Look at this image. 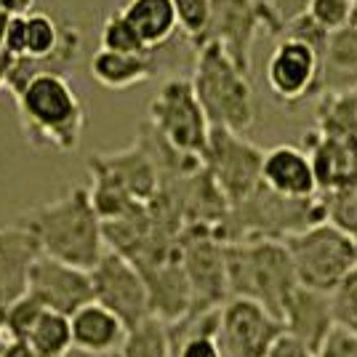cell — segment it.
I'll return each mask as SVG.
<instances>
[{
  "label": "cell",
  "instance_id": "8d00e7d4",
  "mask_svg": "<svg viewBox=\"0 0 357 357\" xmlns=\"http://www.w3.org/2000/svg\"><path fill=\"white\" fill-rule=\"evenodd\" d=\"M0 357H43V355L30 342H24V339H8V344L3 347Z\"/></svg>",
  "mask_w": 357,
  "mask_h": 357
},
{
  "label": "cell",
  "instance_id": "5b68a950",
  "mask_svg": "<svg viewBox=\"0 0 357 357\" xmlns=\"http://www.w3.org/2000/svg\"><path fill=\"white\" fill-rule=\"evenodd\" d=\"M326 219L320 195L312 197H285L259 184L248 197L229 206L224 222L216 227V235L224 243L238 240H283Z\"/></svg>",
  "mask_w": 357,
  "mask_h": 357
},
{
  "label": "cell",
  "instance_id": "d4e9b609",
  "mask_svg": "<svg viewBox=\"0 0 357 357\" xmlns=\"http://www.w3.org/2000/svg\"><path fill=\"white\" fill-rule=\"evenodd\" d=\"M24 342H30L43 357H64L73 349V333H70V317L40 307L30 323Z\"/></svg>",
  "mask_w": 357,
  "mask_h": 357
},
{
  "label": "cell",
  "instance_id": "836d02e7",
  "mask_svg": "<svg viewBox=\"0 0 357 357\" xmlns=\"http://www.w3.org/2000/svg\"><path fill=\"white\" fill-rule=\"evenodd\" d=\"M317 357H357V333L333 326L323 344L317 347Z\"/></svg>",
  "mask_w": 357,
  "mask_h": 357
},
{
  "label": "cell",
  "instance_id": "6da1fadb",
  "mask_svg": "<svg viewBox=\"0 0 357 357\" xmlns=\"http://www.w3.org/2000/svg\"><path fill=\"white\" fill-rule=\"evenodd\" d=\"M16 224L35 235L40 253L73 267L91 269L107 251L102 222L86 187H73L56 200L32 206L19 213Z\"/></svg>",
  "mask_w": 357,
  "mask_h": 357
},
{
  "label": "cell",
  "instance_id": "e0dca14e",
  "mask_svg": "<svg viewBox=\"0 0 357 357\" xmlns=\"http://www.w3.org/2000/svg\"><path fill=\"white\" fill-rule=\"evenodd\" d=\"M261 184L285 197H312L317 195V181L304 147L278 144L261 158Z\"/></svg>",
  "mask_w": 357,
  "mask_h": 357
},
{
  "label": "cell",
  "instance_id": "d590c367",
  "mask_svg": "<svg viewBox=\"0 0 357 357\" xmlns=\"http://www.w3.org/2000/svg\"><path fill=\"white\" fill-rule=\"evenodd\" d=\"M24 16H11V19H8V24H6V35H3V51H6V54H11L14 59H22V56H24V51H27Z\"/></svg>",
  "mask_w": 357,
  "mask_h": 357
},
{
  "label": "cell",
  "instance_id": "4fadbf2b",
  "mask_svg": "<svg viewBox=\"0 0 357 357\" xmlns=\"http://www.w3.org/2000/svg\"><path fill=\"white\" fill-rule=\"evenodd\" d=\"M27 296H32L38 304L61 314H70L93 298L91 291L89 269L64 264L59 259H51L45 253H38L27 272Z\"/></svg>",
  "mask_w": 357,
  "mask_h": 357
},
{
  "label": "cell",
  "instance_id": "52a82bcc",
  "mask_svg": "<svg viewBox=\"0 0 357 357\" xmlns=\"http://www.w3.org/2000/svg\"><path fill=\"white\" fill-rule=\"evenodd\" d=\"M147 123L174 149L203 158L211 123L197 102L190 77H168L147 107Z\"/></svg>",
  "mask_w": 357,
  "mask_h": 357
},
{
  "label": "cell",
  "instance_id": "d6a6232c",
  "mask_svg": "<svg viewBox=\"0 0 357 357\" xmlns=\"http://www.w3.org/2000/svg\"><path fill=\"white\" fill-rule=\"evenodd\" d=\"M310 0H269L267 6V19H269V32L280 35V32L298 16L307 14Z\"/></svg>",
  "mask_w": 357,
  "mask_h": 357
},
{
  "label": "cell",
  "instance_id": "9c48e42d",
  "mask_svg": "<svg viewBox=\"0 0 357 357\" xmlns=\"http://www.w3.org/2000/svg\"><path fill=\"white\" fill-rule=\"evenodd\" d=\"M261 158L264 149L248 142L245 134L211 126L203 163L229 206L248 197L261 184Z\"/></svg>",
  "mask_w": 357,
  "mask_h": 357
},
{
  "label": "cell",
  "instance_id": "30bf717a",
  "mask_svg": "<svg viewBox=\"0 0 357 357\" xmlns=\"http://www.w3.org/2000/svg\"><path fill=\"white\" fill-rule=\"evenodd\" d=\"M93 301L112 310L126 328L139 326L149 317V294L142 272L123 253L107 248L102 259L89 269Z\"/></svg>",
  "mask_w": 357,
  "mask_h": 357
},
{
  "label": "cell",
  "instance_id": "60d3db41",
  "mask_svg": "<svg viewBox=\"0 0 357 357\" xmlns=\"http://www.w3.org/2000/svg\"><path fill=\"white\" fill-rule=\"evenodd\" d=\"M6 344H8V336H6V331L0 328V352H3V347H6Z\"/></svg>",
  "mask_w": 357,
  "mask_h": 357
},
{
  "label": "cell",
  "instance_id": "83f0119b",
  "mask_svg": "<svg viewBox=\"0 0 357 357\" xmlns=\"http://www.w3.org/2000/svg\"><path fill=\"white\" fill-rule=\"evenodd\" d=\"M326 208V222L336 224L347 235L357 240V190L355 187H342L331 192H317Z\"/></svg>",
  "mask_w": 357,
  "mask_h": 357
},
{
  "label": "cell",
  "instance_id": "5bb4252c",
  "mask_svg": "<svg viewBox=\"0 0 357 357\" xmlns=\"http://www.w3.org/2000/svg\"><path fill=\"white\" fill-rule=\"evenodd\" d=\"M320 54L310 43L283 35L267 59V86L272 96L283 105H296L314 96L317 89Z\"/></svg>",
  "mask_w": 357,
  "mask_h": 357
},
{
  "label": "cell",
  "instance_id": "4dcf8cb0",
  "mask_svg": "<svg viewBox=\"0 0 357 357\" xmlns=\"http://www.w3.org/2000/svg\"><path fill=\"white\" fill-rule=\"evenodd\" d=\"M174 11H176L178 30L184 32V38L197 48L203 40V32L208 24L211 0H171Z\"/></svg>",
  "mask_w": 357,
  "mask_h": 357
},
{
  "label": "cell",
  "instance_id": "ffe728a7",
  "mask_svg": "<svg viewBox=\"0 0 357 357\" xmlns=\"http://www.w3.org/2000/svg\"><path fill=\"white\" fill-rule=\"evenodd\" d=\"M280 320L288 333H294L307 347H312L314 352L328 336V331L336 326L328 294L317 288H307V285H296L291 291V296L285 298Z\"/></svg>",
  "mask_w": 357,
  "mask_h": 357
},
{
  "label": "cell",
  "instance_id": "3957f363",
  "mask_svg": "<svg viewBox=\"0 0 357 357\" xmlns=\"http://www.w3.org/2000/svg\"><path fill=\"white\" fill-rule=\"evenodd\" d=\"M224 264L229 296L253 298L278 320L283 317L285 298L298 285L283 240L256 238L224 243Z\"/></svg>",
  "mask_w": 357,
  "mask_h": 357
},
{
  "label": "cell",
  "instance_id": "e575fe53",
  "mask_svg": "<svg viewBox=\"0 0 357 357\" xmlns=\"http://www.w3.org/2000/svg\"><path fill=\"white\" fill-rule=\"evenodd\" d=\"M264 357H317V352H314L312 347H307L301 339H296L294 333L283 331V333H278L275 342L269 344Z\"/></svg>",
  "mask_w": 357,
  "mask_h": 357
},
{
  "label": "cell",
  "instance_id": "7a4b0ae2",
  "mask_svg": "<svg viewBox=\"0 0 357 357\" xmlns=\"http://www.w3.org/2000/svg\"><path fill=\"white\" fill-rule=\"evenodd\" d=\"M22 134L32 147L75 152L86 128V107L70 77L38 73L14 93Z\"/></svg>",
  "mask_w": 357,
  "mask_h": 357
},
{
  "label": "cell",
  "instance_id": "277c9868",
  "mask_svg": "<svg viewBox=\"0 0 357 357\" xmlns=\"http://www.w3.org/2000/svg\"><path fill=\"white\" fill-rule=\"evenodd\" d=\"M192 89L211 126L245 134L256 123V96H253L251 73L240 70L227 56L222 45H197Z\"/></svg>",
  "mask_w": 357,
  "mask_h": 357
},
{
  "label": "cell",
  "instance_id": "cb8c5ba5",
  "mask_svg": "<svg viewBox=\"0 0 357 357\" xmlns=\"http://www.w3.org/2000/svg\"><path fill=\"white\" fill-rule=\"evenodd\" d=\"M314 131L336 139H357V91L317 96Z\"/></svg>",
  "mask_w": 357,
  "mask_h": 357
},
{
  "label": "cell",
  "instance_id": "8992f818",
  "mask_svg": "<svg viewBox=\"0 0 357 357\" xmlns=\"http://www.w3.org/2000/svg\"><path fill=\"white\" fill-rule=\"evenodd\" d=\"M294 261L298 285L331 291L349 269L357 267V240L331 222H317L283 238Z\"/></svg>",
  "mask_w": 357,
  "mask_h": 357
},
{
  "label": "cell",
  "instance_id": "4316f807",
  "mask_svg": "<svg viewBox=\"0 0 357 357\" xmlns=\"http://www.w3.org/2000/svg\"><path fill=\"white\" fill-rule=\"evenodd\" d=\"M24 30H27V51L22 59H45L48 54L56 51L64 24H59L51 14L30 11L24 16Z\"/></svg>",
  "mask_w": 357,
  "mask_h": 357
},
{
  "label": "cell",
  "instance_id": "603a6c76",
  "mask_svg": "<svg viewBox=\"0 0 357 357\" xmlns=\"http://www.w3.org/2000/svg\"><path fill=\"white\" fill-rule=\"evenodd\" d=\"M120 14L131 22L147 51L163 48L178 30L176 11L171 0H126Z\"/></svg>",
  "mask_w": 357,
  "mask_h": 357
},
{
  "label": "cell",
  "instance_id": "9a60e30c",
  "mask_svg": "<svg viewBox=\"0 0 357 357\" xmlns=\"http://www.w3.org/2000/svg\"><path fill=\"white\" fill-rule=\"evenodd\" d=\"M89 165L99 168V171H105L107 176L115 178L136 203H147L149 197L158 192V184H160L158 165H155L152 155L139 139L131 147L118 149V152H96V155H91Z\"/></svg>",
  "mask_w": 357,
  "mask_h": 357
},
{
  "label": "cell",
  "instance_id": "1f68e13d",
  "mask_svg": "<svg viewBox=\"0 0 357 357\" xmlns=\"http://www.w3.org/2000/svg\"><path fill=\"white\" fill-rule=\"evenodd\" d=\"M352 11H355V0H310V8H307V14L328 32L349 24Z\"/></svg>",
  "mask_w": 357,
  "mask_h": 357
},
{
  "label": "cell",
  "instance_id": "484cf974",
  "mask_svg": "<svg viewBox=\"0 0 357 357\" xmlns=\"http://www.w3.org/2000/svg\"><path fill=\"white\" fill-rule=\"evenodd\" d=\"M120 357H171L168 326L160 317L149 314L139 326L128 328L126 339L118 349Z\"/></svg>",
  "mask_w": 357,
  "mask_h": 357
},
{
  "label": "cell",
  "instance_id": "2e32d148",
  "mask_svg": "<svg viewBox=\"0 0 357 357\" xmlns=\"http://www.w3.org/2000/svg\"><path fill=\"white\" fill-rule=\"evenodd\" d=\"M149 294V314L163 323H174L192 310V288L181 267V256H171L160 264L139 269Z\"/></svg>",
  "mask_w": 357,
  "mask_h": 357
},
{
  "label": "cell",
  "instance_id": "f35d334b",
  "mask_svg": "<svg viewBox=\"0 0 357 357\" xmlns=\"http://www.w3.org/2000/svg\"><path fill=\"white\" fill-rule=\"evenodd\" d=\"M11 67H14V56H11V54H6V51L0 48V91L6 89V83H8V73H11Z\"/></svg>",
  "mask_w": 357,
  "mask_h": 357
},
{
  "label": "cell",
  "instance_id": "ab89813d",
  "mask_svg": "<svg viewBox=\"0 0 357 357\" xmlns=\"http://www.w3.org/2000/svg\"><path fill=\"white\" fill-rule=\"evenodd\" d=\"M8 19H11V16L0 8V48H3V35H6V24H8Z\"/></svg>",
  "mask_w": 357,
  "mask_h": 357
},
{
  "label": "cell",
  "instance_id": "7402d4cb",
  "mask_svg": "<svg viewBox=\"0 0 357 357\" xmlns=\"http://www.w3.org/2000/svg\"><path fill=\"white\" fill-rule=\"evenodd\" d=\"M91 77L109 91H128L134 86L147 83L152 75L158 73L155 64V51H144V54H126V51H109V48H99L91 56Z\"/></svg>",
  "mask_w": 357,
  "mask_h": 357
},
{
  "label": "cell",
  "instance_id": "d6986e66",
  "mask_svg": "<svg viewBox=\"0 0 357 357\" xmlns=\"http://www.w3.org/2000/svg\"><path fill=\"white\" fill-rule=\"evenodd\" d=\"M40 245L30 229L11 224L0 229V312L27 291V272Z\"/></svg>",
  "mask_w": 357,
  "mask_h": 357
},
{
  "label": "cell",
  "instance_id": "f1b7e54d",
  "mask_svg": "<svg viewBox=\"0 0 357 357\" xmlns=\"http://www.w3.org/2000/svg\"><path fill=\"white\" fill-rule=\"evenodd\" d=\"M328 298H331L333 323L357 333V267L349 269L342 280L328 291Z\"/></svg>",
  "mask_w": 357,
  "mask_h": 357
},
{
  "label": "cell",
  "instance_id": "7c38bea8",
  "mask_svg": "<svg viewBox=\"0 0 357 357\" xmlns=\"http://www.w3.org/2000/svg\"><path fill=\"white\" fill-rule=\"evenodd\" d=\"M283 331V320H278L253 298L229 296L222 304L219 344L224 357H264L269 344Z\"/></svg>",
  "mask_w": 357,
  "mask_h": 357
},
{
  "label": "cell",
  "instance_id": "f546056e",
  "mask_svg": "<svg viewBox=\"0 0 357 357\" xmlns=\"http://www.w3.org/2000/svg\"><path fill=\"white\" fill-rule=\"evenodd\" d=\"M99 48H109V51H126V54H144L147 45L142 43V38L136 35L131 22L126 16L115 11L105 19L102 24V35H99Z\"/></svg>",
  "mask_w": 357,
  "mask_h": 357
},
{
  "label": "cell",
  "instance_id": "7bdbcfd3",
  "mask_svg": "<svg viewBox=\"0 0 357 357\" xmlns=\"http://www.w3.org/2000/svg\"><path fill=\"white\" fill-rule=\"evenodd\" d=\"M102 357H120L118 352H109V355H102Z\"/></svg>",
  "mask_w": 357,
  "mask_h": 357
},
{
  "label": "cell",
  "instance_id": "44dd1931",
  "mask_svg": "<svg viewBox=\"0 0 357 357\" xmlns=\"http://www.w3.org/2000/svg\"><path fill=\"white\" fill-rule=\"evenodd\" d=\"M70 333H73V349L102 357L118 352L128 328L123 326V320L112 310L91 298L70 314Z\"/></svg>",
  "mask_w": 357,
  "mask_h": 357
},
{
  "label": "cell",
  "instance_id": "8fae6325",
  "mask_svg": "<svg viewBox=\"0 0 357 357\" xmlns=\"http://www.w3.org/2000/svg\"><path fill=\"white\" fill-rule=\"evenodd\" d=\"M269 32L267 8L253 0H211L208 24L203 32V43H216L240 70L251 73V51L259 32Z\"/></svg>",
  "mask_w": 357,
  "mask_h": 357
},
{
  "label": "cell",
  "instance_id": "74e56055",
  "mask_svg": "<svg viewBox=\"0 0 357 357\" xmlns=\"http://www.w3.org/2000/svg\"><path fill=\"white\" fill-rule=\"evenodd\" d=\"M0 8L8 16H24L35 8V0H0Z\"/></svg>",
  "mask_w": 357,
  "mask_h": 357
},
{
  "label": "cell",
  "instance_id": "ba28073f",
  "mask_svg": "<svg viewBox=\"0 0 357 357\" xmlns=\"http://www.w3.org/2000/svg\"><path fill=\"white\" fill-rule=\"evenodd\" d=\"M181 267L192 288V310L222 307L229 298L227 264H224V240L213 227L184 224L178 235Z\"/></svg>",
  "mask_w": 357,
  "mask_h": 357
},
{
  "label": "cell",
  "instance_id": "ac0fdd59",
  "mask_svg": "<svg viewBox=\"0 0 357 357\" xmlns=\"http://www.w3.org/2000/svg\"><path fill=\"white\" fill-rule=\"evenodd\" d=\"M357 91V22H349L328 35L320 51L314 96Z\"/></svg>",
  "mask_w": 357,
  "mask_h": 357
},
{
  "label": "cell",
  "instance_id": "b9f144b4",
  "mask_svg": "<svg viewBox=\"0 0 357 357\" xmlns=\"http://www.w3.org/2000/svg\"><path fill=\"white\" fill-rule=\"evenodd\" d=\"M253 3H256V6H261V8H267L269 6V0H253Z\"/></svg>",
  "mask_w": 357,
  "mask_h": 357
}]
</instances>
